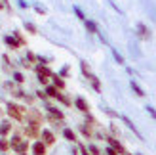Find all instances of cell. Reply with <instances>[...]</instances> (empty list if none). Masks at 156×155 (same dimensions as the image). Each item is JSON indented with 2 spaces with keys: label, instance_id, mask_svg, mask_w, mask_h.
Instances as JSON below:
<instances>
[{
  "label": "cell",
  "instance_id": "obj_1",
  "mask_svg": "<svg viewBox=\"0 0 156 155\" xmlns=\"http://www.w3.org/2000/svg\"><path fill=\"white\" fill-rule=\"evenodd\" d=\"M141 4H143L145 12L149 13L150 19L156 21V2H154V0H141Z\"/></svg>",
  "mask_w": 156,
  "mask_h": 155
},
{
  "label": "cell",
  "instance_id": "obj_2",
  "mask_svg": "<svg viewBox=\"0 0 156 155\" xmlns=\"http://www.w3.org/2000/svg\"><path fill=\"white\" fill-rule=\"evenodd\" d=\"M130 52H131V56H135V58H139V56H141V52H139V48H137V44H135V42H130Z\"/></svg>",
  "mask_w": 156,
  "mask_h": 155
},
{
  "label": "cell",
  "instance_id": "obj_3",
  "mask_svg": "<svg viewBox=\"0 0 156 155\" xmlns=\"http://www.w3.org/2000/svg\"><path fill=\"white\" fill-rule=\"evenodd\" d=\"M131 88H133V90L137 92V96H145V92L141 90V86H139V84L135 82V80H131Z\"/></svg>",
  "mask_w": 156,
  "mask_h": 155
},
{
  "label": "cell",
  "instance_id": "obj_4",
  "mask_svg": "<svg viewBox=\"0 0 156 155\" xmlns=\"http://www.w3.org/2000/svg\"><path fill=\"white\" fill-rule=\"evenodd\" d=\"M113 54H114V58H116V61H118V63H124V59H122V56H120V54H118L116 50H113Z\"/></svg>",
  "mask_w": 156,
  "mask_h": 155
},
{
  "label": "cell",
  "instance_id": "obj_5",
  "mask_svg": "<svg viewBox=\"0 0 156 155\" xmlns=\"http://www.w3.org/2000/svg\"><path fill=\"white\" fill-rule=\"evenodd\" d=\"M42 151H44V148L40 146V144H36V146H34V153H36V155H40Z\"/></svg>",
  "mask_w": 156,
  "mask_h": 155
},
{
  "label": "cell",
  "instance_id": "obj_6",
  "mask_svg": "<svg viewBox=\"0 0 156 155\" xmlns=\"http://www.w3.org/2000/svg\"><path fill=\"white\" fill-rule=\"evenodd\" d=\"M74 12L78 13V17H80V19H86V17H84V13H82V10H80V8H74Z\"/></svg>",
  "mask_w": 156,
  "mask_h": 155
},
{
  "label": "cell",
  "instance_id": "obj_7",
  "mask_svg": "<svg viewBox=\"0 0 156 155\" xmlns=\"http://www.w3.org/2000/svg\"><path fill=\"white\" fill-rule=\"evenodd\" d=\"M78 107H80V109H86V102H84V100H78Z\"/></svg>",
  "mask_w": 156,
  "mask_h": 155
},
{
  "label": "cell",
  "instance_id": "obj_8",
  "mask_svg": "<svg viewBox=\"0 0 156 155\" xmlns=\"http://www.w3.org/2000/svg\"><path fill=\"white\" fill-rule=\"evenodd\" d=\"M147 111H149L150 115H152V117H154V119H156V111H154V107H150V105H149V107H147Z\"/></svg>",
  "mask_w": 156,
  "mask_h": 155
},
{
  "label": "cell",
  "instance_id": "obj_9",
  "mask_svg": "<svg viewBox=\"0 0 156 155\" xmlns=\"http://www.w3.org/2000/svg\"><path fill=\"white\" fill-rule=\"evenodd\" d=\"M88 29H90V31H93V33H95V25H93V23H91V21H88Z\"/></svg>",
  "mask_w": 156,
  "mask_h": 155
},
{
  "label": "cell",
  "instance_id": "obj_10",
  "mask_svg": "<svg viewBox=\"0 0 156 155\" xmlns=\"http://www.w3.org/2000/svg\"><path fill=\"white\" fill-rule=\"evenodd\" d=\"M65 136H67V138H70V140L74 138V136H72V132H70V130H65Z\"/></svg>",
  "mask_w": 156,
  "mask_h": 155
},
{
  "label": "cell",
  "instance_id": "obj_11",
  "mask_svg": "<svg viewBox=\"0 0 156 155\" xmlns=\"http://www.w3.org/2000/svg\"><path fill=\"white\" fill-rule=\"evenodd\" d=\"M19 6H23V8H25V6H27V2H25V0H19Z\"/></svg>",
  "mask_w": 156,
  "mask_h": 155
}]
</instances>
